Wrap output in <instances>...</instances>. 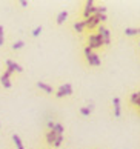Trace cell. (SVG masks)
Returning <instances> with one entry per match:
<instances>
[{
	"label": "cell",
	"mask_w": 140,
	"mask_h": 149,
	"mask_svg": "<svg viewBox=\"0 0 140 149\" xmlns=\"http://www.w3.org/2000/svg\"><path fill=\"white\" fill-rule=\"evenodd\" d=\"M106 19H108L106 14H94V15H91V17L83 20V23H85V28H88L89 31H91L94 28H97L102 22H106Z\"/></svg>",
	"instance_id": "6da1fadb"
},
{
	"label": "cell",
	"mask_w": 140,
	"mask_h": 149,
	"mask_svg": "<svg viewBox=\"0 0 140 149\" xmlns=\"http://www.w3.org/2000/svg\"><path fill=\"white\" fill-rule=\"evenodd\" d=\"M88 48H91V49H99V48H102L103 46V38L100 37L99 34H91L88 37Z\"/></svg>",
	"instance_id": "7a4b0ae2"
},
{
	"label": "cell",
	"mask_w": 140,
	"mask_h": 149,
	"mask_svg": "<svg viewBox=\"0 0 140 149\" xmlns=\"http://www.w3.org/2000/svg\"><path fill=\"white\" fill-rule=\"evenodd\" d=\"M97 28H99V32H97V34L103 38V46L111 45V34H109V29L105 28L103 25H99Z\"/></svg>",
	"instance_id": "3957f363"
},
{
	"label": "cell",
	"mask_w": 140,
	"mask_h": 149,
	"mask_svg": "<svg viewBox=\"0 0 140 149\" xmlns=\"http://www.w3.org/2000/svg\"><path fill=\"white\" fill-rule=\"evenodd\" d=\"M72 94V86L71 83H65V85H62L57 92H55V97L57 98H62V97H65V95H71Z\"/></svg>",
	"instance_id": "277c9868"
},
{
	"label": "cell",
	"mask_w": 140,
	"mask_h": 149,
	"mask_svg": "<svg viewBox=\"0 0 140 149\" xmlns=\"http://www.w3.org/2000/svg\"><path fill=\"white\" fill-rule=\"evenodd\" d=\"M5 65H6V72H9V74H13V72H23V68H22L19 63L13 62V60H6Z\"/></svg>",
	"instance_id": "5b68a950"
},
{
	"label": "cell",
	"mask_w": 140,
	"mask_h": 149,
	"mask_svg": "<svg viewBox=\"0 0 140 149\" xmlns=\"http://www.w3.org/2000/svg\"><path fill=\"white\" fill-rule=\"evenodd\" d=\"M96 14V6H94V2L92 0H88V2L85 3V11H83V17L88 19L91 17V15Z\"/></svg>",
	"instance_id": "8992f818"
},
{
	"label": "cell",
	"mask_w": 140,
	"mask_h": 149,
	"mask_svg": "<svg viewBox=\"0 0 140 149\" xmlns=\"http://www.w3.org/2000/svg\"><path fill=\"white\" fill-rule=\"evenodd\" d=\"M86 62L89 63V66H100L102 65V60H100V56L96 52H92L91 56L86 57Z\"/></svg>",
	"instance_id": "52a82bcc"
},
{
	"label": "cell",
	"mask_w": 140,
	"mask_h": 149,
	"mask_svg": "<svg viewBox=\"0 0 140 149\" xmlns=\"http://www.w3.org/2000/svg\"><path fill=\"white\" fill-rule=\"evenodd\" d=\"M9 77H11V74H9V72H6V71L3 72V75H2V77H0V83L3 85L5 89H11V88H13V83H11Z\"/></svg>",
	"instance_id": "ba28073f"
},
{
	"label": "cell",
	"mask_w": 140,
	"mask_h": 149,
	"mask_svg": "<svg viewBox=\"0 0 140 149\" xmlns=\"http://www.w3.org/2000/svg\"><path fill=\"white\" fill-rule=\"evenodd\" d=\"M113 104H114V117L119 118L122 115V108H120V98L119 97H114L113 98Z\"/></svg>",
	"instance_id": "9c48e42d"
},
{
	"label": "cell",
	"mask_w": 140,
	"mask_h": 149,
	"mask_svg": "<svg viewBox=\"0 0 140 149\" xmlns=\"http://www.w3.org/2000/svg\"><path fill=\"white\" fill-rule=\"evenodd\" d=\"M37 88L38 89H42L45 94H52V86H49L48 83H45V81H37Z\"/></svg>",
	"instance_id": "30bf717a"
},
{
	"label": "cell",
	"mask_w": 140,
	"mask_h": 149,
	"mask_svg": "<svg viewBox=\"0 0 140 149\" xmlns=\"http://www.w3.org/2000/svg\"><path fill=\"white\" fill-rule=\"evenodd\" d=\"M66 17H68V11H60V13L57 14V19H55V22H57V25H63Z\"/></svg>",
	"instance_id": "8fae6325"
},
{
	"label": "cell",
	"mask_w": 140,
	"mask_h": 149,
	"mask_svg": "<svg viewBox=\"0 0 140 149\" xmlns=\"http://www.w3.org/2000/svg\"><path fill=\"white\" fill-rule=\"evenodd\" d=\"M55 139H57V134H55L54 131H48V134H46V143H48L49 146H52V145H54Z\"/></svg>",
	"instance_id": "7c38bea8"
},
{
	"label": "cell",
	"mask_w": 140,
	"mask_h": 149,
	"mask_svg": "<svg viewBox=\"0 0 140 149\" xmlns=\"http://www.w3.org/2000/svg\"><path fill=\"white\" fill-rule=\"evenodd\" d=\"M13 141H14V145H15V148H17V149H25L23 143H22L20 137H19L17 134H13Z\"/></svg>",
	"instance_id": "4fadbf2b"
},
{
	"label": "cell",
	"mask_w": 140,
	"mask_h": 149,
	"mask_svg": "<svg viewBox=\"0 0 140 149\" xmlns=\"http://www.w3.org/2000/svg\"><path fill=\"white\" fill-rule=\"evenodd\" d=\"M86 28H85V23H83V20H79V22H76L74 23V31L77 32H83Z\"/></svg>",
	"instance_id": "5bb4252c"
},
{
	"label": "cell",
	"mask_w": 140,
	"mask_h": 149,
	"mask_svg": "<svg viewBox=\"0 0 140 149\" xmlns=\"http://www.w3.org/2000/svg\"><path fill=\"white\" fill-rule=\"evenodd\" d=\"M57 135H63V132H65V128H63V125H60V123H55L54 125V129H52Z\"/></svg>",
	"instance_id": "9a60e30c"
},
{
	"label": "cell",
	"mask_w": 140,
	"mask_h": 149,
	"mask_svg": "<svg viewBox=\"0 0 140 149\" xmlns=\"http://www.w3.org/2000/svg\"><path fill=\"white\" fill-rule=\"evenodd\" d=\"M125 34L130 36V37L137 36V28H126V29H125Z\"/></svg>",
	"instance_id": "2e32d148"
},
{
	"label": "cell",
	"mask_w": 140,
	"mask_h": 149,
	"mask_svg": "<svg viewBox=\"0 0 140 149\" xmlns=\"http://www.w3.org/2000/svg\"><path fill=\"white\" fill-rule=\"evenodd\" d=\"M23 46H25V42H22V40L13 43V49H14V51H17V49H22Z\"/></svg>",
	"instance_id": "e0dca14e"
},
{
	"label": "cell",
	"mask_w": 140,
	"mask_h": 149,
	"mask_svg": "<svg viewBox=\"0 0 140 149\" xmlns=\"http://www.w3.org/2000/svg\"><path fill=\"white\" fill-rule=\"evenodd\" d=\"M62 143H63V135H57V139H55V141H54V148H59V146H62Z\"/></svg>",
	"instance_id": "ac0fdd59"
},
{
	"label": "cell",
	"mask_w": 140,
	"mask_h": 149,
	"mask_svg": "<svg viewBox=\"0 0 140 149\" xmlns=\"http://www.w3.org/2000/svg\"><path fill=\"white\" fill-rule=\"evenodd\" d=\"M42 31H43V29H42V26H36V28L32 29V37H38Z\"/></svg>",
	"instance_id": "d6986e66"
},
{
	"label": "cell",
	"mask_w": 140,
	"mask_h": 149,
	"mask_svg": "<svg viewBox=\"0 0 140 149\" xmlns=\"http://www.w3.org/2000/svg\"><path fill=\"white\" fill-rule=\"evenodd\" d=\"M3 42H5V31H3V26L0 25V46H3Z\"/></svg>",
	"instance_id": "ffe728a7"
},
{
	"label": "cell",
	"mask_w": 140,
	"mask_h": 149,
	"mask_svg": "<svg viewBox=\"0 0 140 149\" xmlns=\"http://www.w3.org/2000/svg\"><path fill=\"white\" fill-rule=\"evenodd\" d=\"M80 114L83 115V117H89V114H91V112H89V109L86 106H83V108H80Z\"/></svg>",
	"instance_id": "44dd1931"
},
{
	"label": "cell",
	"mask_w": 140,
	"mask_h": 149,
	"mask_svg": "<svg viewBox=\"0 0 140 149\" xmlns=\"http://www.w3.org/2000/svg\"><path fill=\"white\" fill-rule=\"evenodd\" d=\"M96 14H106V6H96Z\"/></svg>",
	"instance_id": "7402d4cb"
},
{
	"label": "cell",
	"mask_w": 140,
	"mask_h": 149,
	"mask_svg": "<svg viewBox=\"0 0 140 149\" xmlns=\"http://www.w3.org/2000/svg\"><path fill=\"white\" fill-rule=\"evenodd\" d=\"M137 98H139L137 92H132V94H131V97H130V102H131V104L136 103V102H137Z\"/></svg>",
	"instance_id": "603a6c76"
},
{
	"label": "cell",
	"mask_w": 140,
	"mask_h": 149,
	"mask_svg": "<svg viewBox=\"0 0 140 149\" xmlns=\"http://www.w3.org/2000/svg\"><path fill=\"white\" fill-rule=\"evenodd\" d=\"M91 54H92V49L88 48V46H85V56L88 57V56H91Z\"/></svg>",
	"instance_id": "cb8c5ba5"
},
{
	"label": "cell",
	"mask_w": 140,
	"mask_h": 149,
	"mask_svg": "<svg viewBox=\"0 0 140 149\" xmlns=\"http://www.w3.org/2000/svg\"><path fill=\"white\" fill-rule=\"evenodd\" d=\"M46 125H48L49 131H52V129H54V125H55V123H54V121H51V120H48V123H46Z\"/></svg>",
	"instance_id": "d4e9b609"
},
{
	"label": "cell",
	"mask_w": 140,
	"mask_h": 149,
	"mask_svg": "<svg viewBox=\"0 0 140 149\" xmlns=\"http://www.w3.org/2000/svg\"><path fill=\"white\" fill-rule=\"evenodd\" d=\"M86 108L89 109V112H92V111H94V103H92V102H89V103H88V106H86Z\"/></svg>",
	"instance_id": "484cf974"
},
{
	"label": "cell",
	"mask_w": 140,
	"mask_h": 149,
	"mask_svg": "<svg viewBox=\"0 0 140 149\" xmlns=\"http://www.w3.org/2000/svg\"><path fill=\"white\" fill-rule=\"evenodd\" d=\"M20 6L22 8H28V2L26 0H20Z\"/></svg>",
	"instance_id": "4316f807"
},
{
	"label": "cell",
	"mask_w": 140,
	"mask_h": 149,
	"mask_svg": "<svg viewBox=\"0 0 140 149\" xmlns=\"http://www.w3.org/2000/svg\"><path fill=\"white\" fill-rule=\"evenodd\" d=\"M137 36H140V28H137Z\"/></svg>",
	"instance_id": "83f0119b"
},
{
	"label": "cell",
	"mask_w": 140,
	"mask_h": 149,
	"mask_svg": "<svg viewBox=\"0 0 140 149\" xmlns=\"http://www.w3.org/2000/svg\"><path fill=\"white\" fill-rule=\"evenodd\" d=\"M137 94H139V97H140V91H139V92H137Z\"/></svg>",
	"instance_id": "f1b7e54d"
},
{
	"label": "cell",
	"mask_w": 140,
	"mask_h": 149,
	"mask_svg": "<svg viewBox=\"0 0 140 149\" xmlns=\"http://www.w3.org/2000/svg\"><path fill=\"white\" fill-rule=\"evenodd\" d=\"M139 48H140V42H139Z\"/></svg>",
	"instance_id": "f546056e"
},
{
	"label": "cell",
	"mask_w": 140,
	"mask_h": 149,
	"mask_svg": "<svg viewBox=\"0 0 140 149\" xmlns=\"http://www.w3.org/2000/svg\"><path fill=\"white\" fill-rule=\"evenodd\" d=\"M139 111H140V109H139Z\"/></svg>",
	"instance_id": "4dcf8cb0"
}]
</instances>
